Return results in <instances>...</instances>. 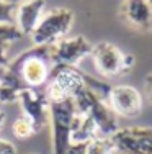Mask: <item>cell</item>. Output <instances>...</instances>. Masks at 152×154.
Segmentation results:
<instances>
[{"mask_svg":"<svg viewBox=\"0 0 152 154\" xmlns=\"http://www.w3.org/2000/svg\"><path fill=\"white\" fill-rule=\"evenodd\" d=\"M7 66L21 77L25 85L33 89H38L48 82L52 69L48 46H31L30 49L20 53L15 59H10Z\"/></svg>","mask_w":152,"mask_h":154,"instance_id":"obj_1","label":"cell"},{"mask_svg":"<svg viewBox=\"0 0 152 154\" xmlns=\"http://www.w3.org/2000/svg\"><path fill=\"white\" fill-rule=\"evenodd\" d=\"M74 23V12L69 8H51L44 12L39 23L36 25L30 39L33 46H51L66 38Z\"/></svg>","mask_w":152,"mask_h":154,"instance_id":"obj_2","label":"cell"},{"mask_svg":"<svg viewBox=\"0 0 152 154\" xmlns=\"http://www.w3.org/2000/svg\"><path fill=\"white\" fill-rule=\"evenodd\" d=\"M77 108L74 98L49 103V125L52 128V154H66L70 148V125Z\"/></svg>","mask_w":152,"mask_h":154,"instance_id":"obj_3","label":"cell"},{"mask_svg":"<svg viewBox=\"0 0 152 154\" xmlns=\"http://www.w3.org/2000/svg\"><path fill=\"white\" fill-rule=\"evenodd\" d=\"M85 77L72 66H54L46 82V97L49 103L74 98L85 87Z\"/></svg>","mask_w":152,"mask_h":154,"instance_id":"obj_4","label":"cell"},{"mask_svg":"<svg viewBox=\"0 0 152 154\" xmlns=\"http://www.w3.org/2000/svg\"><path fill=\"white\" fill-rule=\"evenodd\" d=\"M16 103L21 107V116L30 120L36 133L49 125V100L44 92L25 87L16 95Z\"/></svg>","mask_w":152,"mask_h":154,"instance_id":"obj_5","label":"cell"},{"mask_svg":"<svg viewBox=\"0 0 152 154\" xmlns=\"http://www.w3.org/2000/svg\"><path fill=\"white\" fill-rule=\"evenodd\" d=\"M51 66H72L75 67L79 61H82L88 53H92V46L84 36L64 38L61 41L48 46Z\"/></svg>","mask_w":152,"mask_h":154,"instance_id":"obj_6","label":"cell"},{"mask_svg":"<svg viewBox=\"0 0 152 154\" xmlns=\"http://www.w3.org/2000/svg\"><path fill=\"white\" fill-rule=\"evenodd\" d=\"M108 97H110V108L123 116H136L142 107L139 92L129 85L113 87Z\"/></svg>","mask_w":152,"mask_h":154,"instance_id":"obj_7","label":"cell"},{"mask_svg":"<svg viewBox=\"0 0 152 154\" xmlns=\"http://www.w3.org/2000/svg\"><path fill=\"white\" fill-rule=\"evenodd\" d=\"M46 12V0H25L16 7L15 26L23 36H30Z\"/></svg>","mask_w":152,"mask_h":154,"instance_id":"obj_8","label":"cell"},{"mask_svg":"<svg viewBox=\"0 0 152 154\" xmlns=\"http://www.w3.org/2000/svg\"><path fill=\"white\" fill-rule=\"evenodd\" d=\"M92 56L97 69L105 75H115L123 67V57L119 51L108 43H100L92 48Z\"/></svg>","mask_w":152,"mask_h":154,"instance_id":"obj_9","label":"cell"},{"mask_svg":"<svg viewBox=\"0 0 152 154\" xmlns=\"http://www.w3.org/2000/svg\"><path fill=\"white\" fill-rule=\"evenodd\" d=\"M98 134V128L88 115L75 113L70 125V144H87Z\"/></svg>","mask_w":152,"mask_h":154,"instance_id":"obj_10","label":"cell"},{"mask_svg":"<svg viewBox=\"0 0 152 154\" xmlns=\"http://www.w3.org/2000/svg\"><path fill=\"white\" fill-rule=\"evenodd\" d=\"M23 38L15 25H0V67L10 62L8 51L16 41Z\"/></svg>","mask_w":152,"mask_h":154,"instance_id":"obj_11","label":"cell"},{"mask_svg":"<svg viewBox=\"0 0 152 154\" xmlns=\"http://www.w3.org/2000/svg\"><path fill=\"white\" fill-rule=\"evenodd\" d=\"M115 151L116 149L111 136L98 134L85 144V154H113Z\"/></svg>","mask_w":152,"mask_h":154,"instance_id":"obj_12","label":"cell"},{"mask_svg":"<svg viewBox=\"0 0 152 154\" xmlns=\"http://www.w3.org/2000/svg\"><path fill=\"white\" fill-rule=\"evenodd\" d=\"M12 131L18 139H26V138L36 134L31 122L28 118H25V116H20V118L15 120V123H13V126H12Z\"/></svg>","mask_w":152,"mask_h":154,"instance_id":"obj_13","label":"cell"},{"mask_svg":"<svg viewBox=\"0 0 152 154\" xmlns=\"http://www.w3.org/2000/svg\"><path fill=\"white\" fill-rule=\"evenodd\" d=\"M16 7L7 0H0V25H15Z\"/></svg>","mask_w":152,"mask_h":154,"instance_id":"obj_14","label":"cell"},{"mask_svg":"<svg viewBox=\"0 0 152 154\" xmlns=\"http://www.w3.org/2000/svg\"><path fill=\"white\" fill-rule=\"evenodd\" d=\"M16 95H18V90L0 85V105L3 107L5 103H13V102H16Z\"/></svg>","mask_w":152,"mask_h":154,"instance_id":"obj_15","label":"cell"},{"mask_svg":"<svg viewBox=\"0 0 152 154\" xmlns=\"http://www.w3.org/2000/svg\"><path fill=\"white\" fill-rule=\"evenodd\" d=\"M0 154H16V146L8 139L0 138Z\"/></svg>","mask_w":152,"mask_h":154,"instance_id":"obj_16","label":"cell"},{"mask_svg":"<svg viewBox=\"0 0 152 154\" xmlns=\"http://www.w3.org/2000/svg\"><path fill=\"white\" fill-rule=\"evenodd\" d=\"M66 154H85V144H70Z\"/></svg>","mask_w":152,"mask_h":154,"instance_id":"obj_17","label":"cell"},{"mask_svg":"<svg viewBox=\"0 0 152 154\" xmlns=\"http://www.w3.org/2000/svg\"><path fill=\"white\" fill-rule=\"evenodd\" d=\"M5 120H7V112L3 110L2 105H0V131L3 130V125H5Z\"/></svg>","mask_w":152,"mask_h":154,"instance_id":"obj_18","label":"cell"},{"mask_svg":"<svg viewBox=\"0 0 152 154\" xmlns=\"http://www.w3.org/2000/svg\"><path fill=\"white\" fill-rule=\"evenodd\" d=\"M31 154H36V152H31Z\"/></svg>","mask_w":152,"mask_h":154,"instance_id":"obj_19","label":"cell"}]
</instances>
